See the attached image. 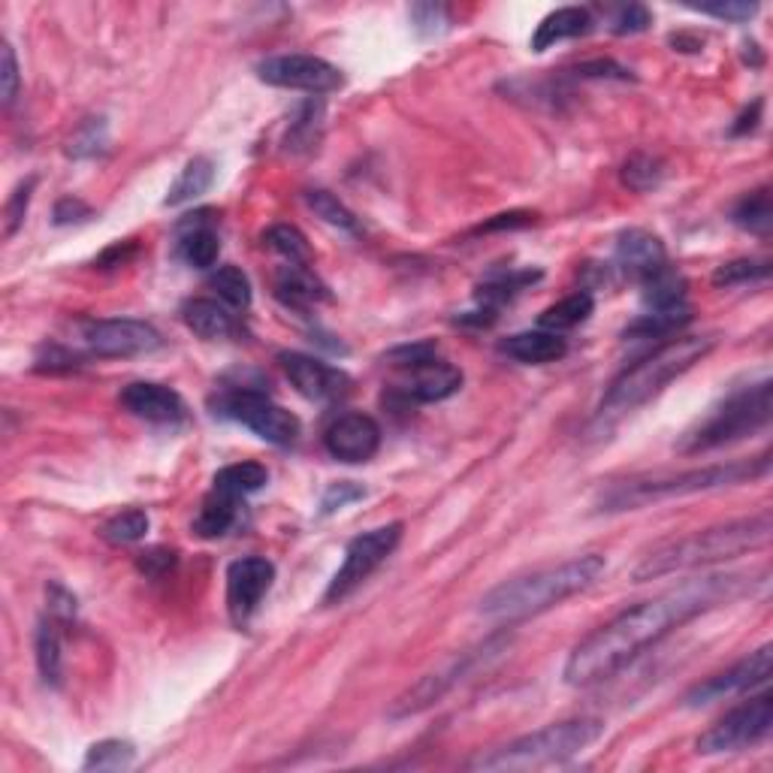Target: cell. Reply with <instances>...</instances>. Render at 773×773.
Instances as JSON below:
<instances>
[{"mask_svg": "<svg viewBox=\"0 0 773 773\" xmlns=\"http://www.w3.org/2000/svg\"><path fill=\"white\" fill-rule=\"evenodd\" d=\"M746 590L750 583L743 574H710V578L682 580L680 586L628 607L571 649L565 661V682L586 689L611 680L637 656L656 647L661 637L671 635L674 628L686 626L689 620L738 599Z\"/></svg>", "mask_w": 773, "mask_h": 773, "instance_id": "cell-1", "label": "cell"}, {"mask_svg": "<svg viewBox=\"0 0 773 773\" xmlns=\"http://www.w3.org/2000/svg\"><path fill=\"white\" fill-rule=\"evenodd\" d=\"M773 517L771 511L755 513V517H743V520H731V523L710 526V529H698L692 534L682 538H671L665 544L653 547L647 557L637 562L635 580H659L677 571L705 569L713 562H726V559H738L743 553H752L771 541Z\"/></svg>", "mask_w": 773, "mask_h": 773, "instance_id": "cell-2", "label": "cell"}, {"mask_svg": "<svg viewBox=\"0 0 773 773\" xmlns=\"http://www.w3.org/2000/svg\"><path fill=\"white\" fill-rule=\"evenodd\" d=\"M604 557L590 553V557L569 559L559 565H547L532 574L505 580L496 590H489L480 599V614L496 620V623H523L532 616L544 614L550 607H557L571 595L586 592L595 580L604 574Z\"/></svg>", "mask_w": 773, "mask_h": 773, "instance_id": "cell-3", "label": "cell"}, {"mask_svg": "<svg viewBox=\"0 0 773 773\" xmlns=\"http://www.w3.org/2000/svg\"><path fill=\"white\" fill-rule=\"evenodd\" d=\"M771 472V454L755 456V459H731V463H717L705 468H686L677 475H647V478L620 480L607 487L595 501L602 513L635 511L644 505H656L665 499H680V496H695L707 489H722L743 484V480L764 478Z\"/></svg>", "mask_w": 773, "mask_h": 773, "instance_id": "cell-4", "label": "cell"}, {"mask_svg": "<svg viewBox=\"0 0 773 773\" xmlns=\"http://www.w3.org/2000/svg\"><path fill=\"white\" fill-rule=\"evenodd\" d=\"M713 348H717L713 336H682V339H671L659 345L656 351L640 357L637 363L623 369L611 381V386H607V393L602 399L599 417H616V414H628V411L647 405L649 399L659 396L671 381H677L692 366L701 363Z\"/></svg>", "mask_w": 773, "mask_h": 773, "instance_id": "cell-5", "label": "cell"}, {"mask_svg": "<svg viewBox=\"0 0 773 773\" xmlns=\"http://www.w3.org/2000/svg\"><path fill=\"white\" fill-rule=\"evenodd\" d=\"M602 734V719H565V722L538 728L526 738L511 740L487 755H478L475 762H468V767H475V771H538V767L569 762L583 750H590L592 743H599Z\"/></svg>", "mask_w": 773, "mask_h": 773, "instance_id": "cell-6", "label": "cell"}, {"mask_svg": "<svg viewBox=\"0 0 773 773\" xmlns=\"http://www.w3.org/2000/svg\"><path fill=\"white\" fill-rule=\"evenodd\" d=\"M773 417V384L743 386L738 393H731L726 402H719L717 409L707 414L705 421L692 426L682 435L680 451L682 454H707L731 442H740L746 435L764 430Z\"/></svg>", "mask_w": 773, "mask_h": 773, "instance_id": "cell-7", "label": "cell"}, {"mask_svg": "<svg viewBox=\"0 0 773 773\" xmlns=\"http://www.w3.org/2000/svg\"><path fill=\"white\" fill-rule=\"evenodd\" d=\"M508 640H511L508 635H496L489 637V640H484V644H478L475 649L456 653L454 659L444 661L438 671H430L426 677H421V680L414 682L411 689H405V692L399 695L396 701H393V707H390V719L417 717L423 710L438 705L444 695L451 692V689H456L466 677H472L478 668H487V661L499 659L501 653H505V647H508Z\"/></svg>", "mask_w": 773, "mask_h": 773, "instance_id": "cell-8", "label": "cell"}, {"mask_svg": "<svg viewBox=\"0 0 773 773\" xmlns=\"http://www.w3.org/2000/svg\"><path fill=\"white\" fill-rule=\"evenodd\" d=\"M399 541H402V523L378 526L372 532L357 534L345 550V559H341L336 578L330 580V586L324 592V604L345 602L363 580L372 578L384 565L386 557H393Z\"/></svg>", "mask_w": 773, "mask_h": 773, "instance_id": "cell-9", "label": "cell"}, {"mask_svg": "<svg viewBox=\"0 0 773 773\" xmlns=\"http://www.w3.org/2000/svg\"><path fill=\"white\" fill-rule=\"evenodd\" d=\"M221 409L227 417H233L242 426H248L251 433L261 435L263 442L278 444V447H287L294 444L303 433V423L296 417L294 411H287L285 405H278L273 399L261 393V390H233L224 396Z\"/></svg>", "mask_w": 773, "mask_h": 773, "instance_id": "cell-10", "label": "cell"}, {"mask_svg": "<svg viewBox=\"0 0 773 773\" xmlns=\"http://www.w3.org/2000/svg\"><path fill=\"white\" fill-rule=\"evenodd\" d=\"M773 728V698L767 692L759 698H750L746 705L734 707L728 717H722L717 726L698 738V752L701 755H722V752H738L746 746L762 743Z\"/></svg>", "mask_w": 773, "mask_h": 773, "instance_id": "cell-11", "label": "cell"}, {"mask_svg": "<svg viewBox=\"0 0 773 773\" xmlns=\"http://www.w3.org/2000/svg\"><path fill=\"white\" fill-rule=\"evenodd\" d=\"M257 76L273 88L330 94L345 85L341 70L318 55H275L257 64Z\"/></svg>", "mask_w": 773, "mask_h": 773, "instance_id": "cell-12", "label": "cell"}, {"mask_svg": "<svg viewBox=\"0 0 773 773\" xmlns=\"http://www.w3.org/2000/svg\"><path fill=\"white\" fill-rule=\"evenodd\" d=\"M82 345L94 357H142L158 351L163 339L146 320L109 318L82 324Z\"/></svg>", "mask_w": 773, "mask_h": 773, "instance_id": "cell-13", "label": "cell"}, {"mask_svg": "<svg viewBox=\"0 0 773 773\" xmlns=\"http://www.w3.org/2000/svg\"><path fill=\"white\" fill-rule=\"evenodd\" d=\"M278 363L296 386V393H303L311 402H336L351 393V378L345 375L336 366L324 363L318 357H308L299 351L278 353Z\"/></svg>", "mask_w": 773, "mask_h": 773, "instance_id": "cell-14", "label": "cell"}, {"mask_svg": "<svg viewBox=\"0 0 773 773\" xmlns=\"http://www.w3.org/2000/svg\"><path fill=\"white\" fill-rule=\"evenodd\" d=\"M275 565L263 557L236 559L227 569V611L236 626H245L273 590Z\"/></svg>", "mask_w": 773, "mask_h": 773, "instance_id": "cell-15", "label": "cell"}, {"mask_svg": "<svg viewBox=\"0 0 773 773\" xmlns=\"http://www.w3.org/2000/svg\"><path fill=\"white\" fill-rule=\"evenodd\" d=\"M771 665H773V647L771 644H764L762 649L750 653L746 659H740L734 668H728V671L710 677V680L701 682V686H695L692 692L686 695V705H692V707L713 705V701L728 698V695L750 692V689H755V686L767 682V677H771Z\"/></svg>", "mask_w": 773, "mask_h": 773, "instance_id": "cell-16", "label": "cell"}, {"mask_svg": "<svg viewBox=\"0 0 773 773\" xmlns=\"http://www.w3.org/2000/svg\"><path fill=\"white\" fill-rule=\"evenodd\" d=\"M324 444L339 463H369L381 447V426L369 414H341L330 423Z\"/></svg>", "mask_w": 773, "mask_h": 773, "instance_id": "cell-17", "label": "cell"}, {"mask_svg": "<svg viewBox=\"0 0 773 773\" xmlns=\"http://www.w3.org/2000/svg\"><path fill=\"white\" fill-rule=\"evenodd\" d=\"M121 405H125L134 417L148 423H160V426H176V423L188 421V405L184 399L167 384H155V381H137L127 384L121 390Z\"/></svg>", "mask_w": 773, "mask_h": 773, "instance_id": "cell-18", "label": "cell"}, {"mask_svg": "<svg viewBox=\"0 0 773 773\" xmlns=\"http://www.w3.org/2000/svg\"><path fill=\"white\" fill-rule=\"evenodd\" d=\"M614 263L626 278L644 285L649 275L661 273L668 266V251H665L659 236H653L649 230H626L616 240Z\"/></svg>", "mask_w": 773, "mask_h": 773, "instance_id": "cell-19", "label": "cell"}, {"mask_svg": "<svg viewBox=\"0 0 773 773\" xmlns=\"http://www.w3.org/2000/svg\"><path fill=\"white\" fill-rule=\"evenodd\" d=\"M402 372H405L402 390L414 402H442V399L454 396L456 390L463 386V372L454 363L438 360V353L402 369Z\"/></svg>", "mask_w": 773, "mask_h": 773, "instance_id": "cell-20", "label": "cell"}, {"mask_svg": "<svg viewBox=\"0 0 773 773\" xmlns=\"http://www.w3.org/2000/svg\"><path fill=\"white\" fill-rule=\"evenodd\" d=\"M501 353H508L511 360L526 366H544V363H557L569 353V345L559 332L550 330H529V332H517L511 339L501 341Z\"/></svg>", "mask_w": 773, "mask_h": 773, "instance_id": "cell-21", "label": "cell"}, {"mask_svg": "<svg viewBox=\"0 0 773 773\" xmlns=\"http://www.w3.org/2000/svg\"><path fill=\"white\" fill-rule=\"evenodd\" d=\"M275 296L290 308H308L315 303L330 299L327 287L320 285L318 275L308 269L306 263H287L282 273L275 275Z\"/></svg>", "mask_w": 773, "mask_h": 773, "instance_id": "cell-22", "label": "cell"}, {"mask_svg": "<svg viewBox=\"0 0 773 773\" xmlns=\"http://www.w3.org/2000/svg\"><path fill=\"white\" fill-rule=\"evenodd\" d=\"M590 28H592L590 10H583V7H562V10L544 15L541 24L534 28L532 49L534 52H547V49L557 46V43H562V40L583 36Z\"/></svg>", "mask_w": 773, "mask_h": 773, "instance_id": "cell-23", "label": "cell"}, {"mask_svg": "<svg viewBox=\"0 0 773 773\" xmlns=\"http://www.w3.org/2000/svg\"><path fill=\"white\" fill-rule=\"evenodd\" d=\"M182 320L193 336H200V339H209V341L227 339V336L236 332V320H233V315H230L227 308L218 306L215 299H203V296L184 303Z\"/></svg>", "mask_w": 773, "mask_h": 773, "instance_id": "cell-24", "label": "cell"}, {"mask_svg": "<svg viewBox=\"0 0 773 773\" xmlns=\"http://www.w3.org/2000/svg\"><path fill=\"white\" fill-rule=\"evenodd\" d=\"M236 505H240L236 496L212 487L209 499L203 501V508H200L197 520H193V532L200 534V538H205V541L227 534L230 529H233V523H236V517H240V508H236Z\"/></svg>", "mask_w": 773, "mask_h": 773, "instance_id": "cell-25", "label": "cell"}, {"mask_svg": "<svg viewBox=\"0 0 773 773\" xmlns=\"http://www.w3.org/2000/svg\"><path fill=\"white\" fill-rule=\"evenodd\" d=\"M592 311H595V299H592V294L578 290V294L565 296V299H559V303H553L550 308H544V311H541V318H538V324H541V330L565 332L580 327L583 320H590Z\"/></svg>", "mask_w": 773, "mask_h": 773, "instance_id": "cell-26", "label": "cell"}, {"mask_svg": "<svg viewBox=\"0 0 773 773\" xmlns=\"http://www.w3.org/2000/svg\"><path fill=\"white\" fill-rule=\"evenodd\" d=\"M212 182H215V163H212V160L209 158L188 160L163 203L167 205L191 203V200H197V197H203V193L212 188Z\"/></svg>", "mask_w": 773, "mask_h": 773, "instance_id": "cell-27", "label": "cell"}, {"mask_svg": "<svg viewBox=\"0 0 773 773\" xmlns=\"http://www.w3.org/2000/svg\"><path fill=\"white\" fill-rule=\"evenodd\" d=\"M640 287H644V303H647L649 311H668V308L686 306V278L671 266L649 275Z\"/></svg>", "mask_w": 773, "mask_h": 773, "instance_id": "cell-28", "label": "cell"}, {"mask_svg": "<svg viewBox=\"0 0 773 773\" xmlns=\"http://www.w3.org/2000/svg\"><path fill=\"white\" fill-rule=\"evenodd\" d=\"M734 224L740 230H750L755 236H767L773 227V203H771V191L767 188H759V191L746 193L738 205H734Z\"/></svg>", "mask_w": 773, "mask_h": 773, "instance_id": "cell-29", "label": "cell"}, {"mask_svg": "<svg viewBox=\"0 0 773 773\" xmlns=\"http://www.w3.org/2000/svg\"><path fill=\"white\" fill-rule=\"evenodd\" d=\"M266 480H269V472H266V466H261V463H236V466H227L218 472L215 489L230 493V496H236V499H245L251 493L266 487Z\"/></svg>", "mask_w": 773, "mask_h": 773, "instance_id": "cell-30", "label": "cell"}, {"mask_svg": "<svg viewBox=\"0 0 773 773\" xmlns=\"http://www.w3.org/2000/svg\"><path fill=\"white\" fill-rule=\"evenodd\" d=\"M179 254L193 269H212L218 254H221V240H218L215 230L200 224V227H191L184 233L182 242H179Z\"/></svg>", "mask_w": 773, "mask_h": 773, "instance_id": "cell-31", "label": "cell"}, {"mask_svg": "<svg viewBox=\"0 0 773 773\" xmlns=\"http://www.w3.org/2000/svg\"><path fill=\"white\" fill-rule=\"evenodd\" d=\"M36 668H40V677L49 686H61V677H64L61 637H57V628L52 623H46V620L36 628Z\"/></svg>", "mask_w": 773, "mask_h": 773, "instance_id": "cell-32", "label": "cell"}, {"mask_svg": "<svg viewBox=\"0 0 773 773\" xmlns=\"http://www.w3.org/2000/svg\"><path fill=\"white\" fill-rule=\"evenodd\" d=\"M692 320V311L682 308H668V311H647L644 318L635 320L626 330V339H659V336H671L680 327H686Z\"/></svg>", "mask_w": 773, "mask_h": 773, "instance_id": "cell-33", "label": "cell"}, {"mask_svg": "<svg viewBox=\"0 0 773 773\" xmlns=\"http://www.w3.org/2000/svg\"><path fill=\"white\" fill-rule=\"evenodd\" d=\"M137 762V750L130 740H100L94 743L82 767L85 771H125Z\"/></svg>", "mask_w": 773, "mask_h": 773, "instance_id": "cell-34", "label": "cell"}, {"mask_svg": "<svg viewBox=\"0 0 773 773\" xmlns=\"http://www.w3.org/2000/svg\"><path fill=\"white\" fill-rule=\"evenodd\" d=\"M209 287L215 290L221 303L230 308H248L251 306V282L240 266H218L209 275Z\"/></svg>", "mask_w": 773, "mask_h": 773, "instance_id": "cell-35", "label": "cell"}, {"mask_svg": "<svg viewBox=\"0 0 773 773\" xmlns=\"http://www.w3.org/2000/svg\"><path fill=\"white\" fill-rule=\"evenodd\" d=\"M306 203H308V209L315 212V215L324 218V221H327V224H332V227L345 230V233H353V236H360V233H363V230H360V221H357V215H353L348 205L339 203V200H336L330 191H308Z\"/></svg>", "mask_w": 773, "mask_h": 773, "instance_id": "cell-36", "label": "cell"}, {"mask_svg": "<svg viewBox=\"0 0 773 773\" xmlns=\"http://www.w3.org/2000/svg\"><path fill=\"white\" fill-rule=\"evenodd\" d=\"M665 179V163L659 158L649 155H635L623 163V184L637 193H647L653 188H659Z\"/></svg>", "mask_w": 773, "mask_h": 773, "instance_id": "cell-37", "label": "cell"}, {"mask_svg": "<svg viewBox=\"0 0 773 773\" xmlns=\"http://www.w3.org/2000/svg\"><path fill=\"white\" fill-rule=\"evenodd\" d=\"M320 127H324V103L308 100L303 106V113L290 127V137H287V148L294 151H303V148H318L315 142L320 139Z\"/></svg>", "mask_w": 773, "mask_h": 773, "instance_id": "cell-38", "label": "cell"}, {"mask_svg": "<svg viewBox=\"0 0 773 773\" xmlns=\"http://www.w3.org/2000/svg\"><path fill=\"white\" fill-rule=\"evenodd\" d=\"M146 534H148V513L139 511V508L115 513L113 520L103 526V538H106L109 544H134V541H142Z\"/></svg>", "mask_w": 773, "mask_h": 773, "instance_id": "cell-39", "label": "cell"}, {"mask_svg": "<svg viewBox=\"0 0 773 773\" xmlns=\"http://www.w3.org/2000/svg\"><path fill=\"white\" fill-rule=\"evenodd\" d=\"M266 245L273 251H278L287 263H306L308 266V261H311V248H308L306 236L296 227H290V224H275V227H269Z\"/></svg>", "mask_w": 773, "mask_h": 773, "instance_id": "cell-40", "label": "cell"}, {"mask_svg": "<svg viewBox=\"0 0 773 773\" xmlns=\"http://www.w3.org/2000/svg\"><path fill=\"white\" fill-rule=\"evenodd\" d=\"M109 142V130H106V118H88L85 125L73 134L67 146L70 158H97L103 148Z\"/></svg>", "mask_w": 773, "mask_h": 773, "instance_id": "cell-41", "label": "cell"}, {"mask_svg": "<svg viewBox=\"0 0 773 773\" xmlns=\"http://www.w3.org/2000/svg\"><path fill=\"white\" fill-rule=\"evenodd\" d=\"M771 275V263L764 261H731L726 266H719L713 273V285L717 287H734V285H752V282H764Z\"/></svg>", "mask_w": 773, "mask_h": 773, "instance_id": "cell-42", "label": "cell"}, {"mask_svg": "<svg viewBox=\"0 0 773 773\" xmlns=\"http://www.w3.org/2000/svg\"><path fill=\"white\" fill-rule=\"evenodd\" d=\"M411 24L417 34L435 36L451 28V19H447V10L438 3H417V7H411Z\"/></svg>", "mask_w": 773, "mask_h": 773, "instance_id": "cell-43", "label": "cell"}, {"mask_svg": "<svg viewBox=\"0 0 773 773\" xmlns=\"http://www.w3.org/2000/svg\"><path fill=\"white\" fill-rule=\"evenodd\" d=\"M692 10L713 15V19H726V22H750L752 15L759 12V3H746V0H726V3H701Z\"/></svg>", "mask_w": 773, "mask_h": 773, "instance_id": "cell-44", "label": "cell"}, {"mask_svg": "<svg viewBox=\"0 0 773 773\" xmlns=\"http://www.w3.org/2000/svg\"><path fill=\"white\" fill-rule=\"evenodd\" d=\"M0 94H3L7 106L19 94V61H15V52H12L10 43L0 46Z\"/></svg>", "mask_w": 773, "mask_h": 773, "instance_id": "cell-45", "label": "cell"}, {"mask_svg": "<svg viewBox=\"0 0 773 773\" xmlns=\"http://www.w3.org/2000/svg\"><path fill=\"white\" fill-rule=\"evenodd\" d=\"M366 489L360 487V484H353V480H339V484H332L327 493H324V499H320V511L324 513H332L339 511V508H345V505H351V501L363 499Z\"/></svg>", "mask_w": 773, "mask_h": 773, "instance_id": "cell-46", "label": "cell"}, {"mask_svg": "<svg viewBox=\"0 0 773 773\" xmlns=\"http://www.w3.org/2000/svg\"><path fill=\"white\" fill-rule=\"evenodd\" d=\"M34 179L22 182L15 191H12L10 203H7V236H15V230L24 221V212H28V203H31V191H34Z\"/></svg>", "mask_w": 773, "mask_h": 773, "instance_id": "cell-47", "label": "cell"}, {"mask_svg": "<svg viewBox=\"0 0 773 773\" xmlns=\"http://www.w3.org/2000/svg\"><path fill=\"white\" fill-rule=\"evenodd\" d=\"M647 24H649L647 7H640V3H628V7H623V10L616 12L614 34H637V31H644Z\"/></svg>", "mask_w": 773, "mask_h": 773, "instance_id": "cell-48", "label": "cell"}, {"mask_svg": "<svg viewBox=\"0 0 773 773\" xmlns=\"http://www.w3.org/2000/svg\"><path fill=\"white\" fill-rule=\"evenodd\" d=\"M85 218H92V209L82 203V200H76V197H64L55 205V224H61V227L64 224H80Z\"/></svg>", "mask_w": 773, "mask_h": 773, "instance_id": "cell-49", "label": "cell"}, {"mask_svg": "<svg viewBox=\"0 0 773 773\" xmlns=\"http://www.w3.org/2000/svg\"><path fill=\"white\" fill-rule=\"evenodd\" d=\"M49 604H52L49 611H52L61 623H67L70 616L76 614V599H73L64 586H57V583L49 586Z\"/></svg>", "mask_w": 773, "mask_h": 773, "instance_id": "cell-50", "label": "cell"}, {"mask_svg": "<svg viewBox=\"0 0 773 773\" xmlns=\"http://www.w3.org/2000/svg\"><path fill=\"white\" fill-rule=\"evenodd\" d=\"M176 562V553H167V550H151V553H142L139 557V569L146 571L148 578H160L163 571L172 569Z\"/></svg>", "mask_w": 773, "mask_h": 773, "instance_id": "cell-51", "label": "cell"}, {"mask_svg": "<svg viewBox=\"0 0 773 773\" xmlns=\"http://www.w3.org/2000/svg\"><path fill=\"white\" fill-rule=\"evenodd\" d=\"M534 221V215H529V212H508V215H496L493 221H487L484 227H480V233H493V230H520V227H529Z\"/></svg>", "mask_w": 773, "mask_h": 773, "instance_id": "cell-52", "label": "cell"}, {"mask_svg": "<svg viewBox=\"0 0 773 773\" xmlns=\"http://www.w3.org/2000/svg\"><path fill=\"white\" fill-rule=\"evenodd\" d=\"M580 76H616V80H628V70L614 64V61H590V64H580Z\"/></svg>", "mask_w": 773, "mask_h": 773, "instance_id": "cell-53", "label": "cell"}, {"mask_svg": "<svg viewBox=\"0 0 773 773\" xmlns=\"http://www.w3.org/2000/svg\"><path fill=\"white\" fill-rule=\"evenodd\" d=\"M57 366H61V369H73V366H76V357H70V353L61 351V348H49L46 357L36 360V369H49V372H55Z\"/></svg>", "mask_w": 773, "mask_h": 773, "instance_id": "cell-54", "label": "cell"}, {"mask_svg": "<svg viewBox=\"0 0 773 773\" xmlns=\"http://www.w3.org/2000/svg\"><path fill=\"white\" fill-rule=\"evenodd\" d=\"M759 113H762V103H755V106H752V113L740 115L738 125L731 127V134H734V137H740V134H746V130H752V127L759 125Z\"/></svg>", "mask_w": 773, "mask_h": 773, "instance_id": "cell-55", "label": "cell"}]
</instances>
